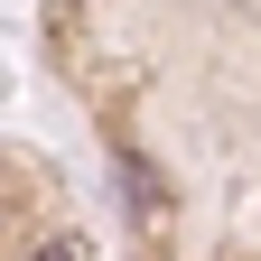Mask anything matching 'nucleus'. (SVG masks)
I'll use <instances>...</instances> for the list:
<instances>
[{"instance_id": "nucleus-1", "label": "nucleus", "mask_w": 261, "mask_h": 261, "mask_svg": "<svg viewBox=\"0 0 261 261\" xmlns=\"http://www.w3.org/2000/svg\"><path fill=\"white\" fill-rule=\"evenodd\" d=\"M38 261H75V252H65V243H56V252H38Z\"/></svg>"}]
</instances>
